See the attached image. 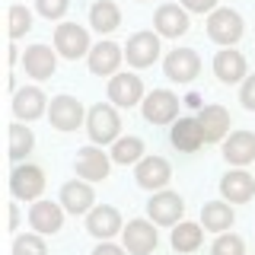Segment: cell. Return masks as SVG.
Listing matches in <instances>:
<instances>
[{"instance_id": "cell-33", "label": "cell", "mask_w": 255, "mask_h": 255, "mask_svg": "<svg viewBox=\"0 0 255 255\" xmlns=\"http://www.w3.org/2000/svg\"><path fill=\"white\" fill-rule=\"evenodd\" d=\"M211 255H246V243L236 233H217L211 246Z\"/></svg>"}, {"instance_id": "cell-29", "label": "cell", "mask_w": 255, "mask_h": 255, "mask_svg": "<svg viewBox=\"0 0 255 255\" xmlns=\"http://www.w3.org/2000/svg\"><path fill=\"white\" fill-rule=\"evenodd\" d=\"M143 159V140L134 137V134H128V137H118L115 143H112V163L118 166H137Z\"/></svg>"}, {"instance_id": "cell-10", "label": "cell", "mask_w": 255, "mask_h": 255, "mask_svg": "<svg viewBox=\"0 0 255 255\" xmlns=\"http://www.w3.org/2000/svg\"><path fill=\"white\" fill-rule=\"evenodd\" d=\"M128 255H150L159 246V233L153 230V220H128L122 230Z\"/></svg>"}, {"instance_id": "cell-35", "label": "cell", "mask_w": 255, "mask_h": 255, "mask_svg": "<svg viewBox=\"0 0 255 255\" xmlns=\"http://www.w3.org/2000/svg\"><path fill=\"white\" fill-rule=\"evenodd\" d=\"M239 102L249 112H255V74L243 80V86H239Z\"/></svg>"}, {"instance_id": "cell-39", "label": "cell", "mask_w": 255, "mask_h": 255, "mask_svg": "<svg viewBox=\"0 0 255 255\" xmlns=\"http://www.w3.org/2000/svg\"><path fill=\"white\" fill-rule=\"evenodd\" d=\"M19 61V51H16V45H10V64Z\"/></svg>"}, {"instance_id": "cell-13", "label": "cell", "mask_w": 255, "mask_h": 255, "mask_svg": "<svg viewBox=\"0 0 255 255\" xmlns=\"http://www.w3.org/2000/svg\"><path fill=\"white\" fill-rule=\"evenodd\" d=\"M159 51H163V48H159L156 32H134L125 45V58H128L131 67H150V64H156Z\"/></svg>"}, {"instance_id": "cell-22", "label": "cell", "mask_w": 255, "mask_h": 255, "mask_svg": "<svg viewBox=\"0 0 255 255\" xmlns=\"http://www.w3.org/2000/svg\"><path fill=\"white\" fill-rule=\"evenodd\" d=\"M214 77L220 83H243L246 77V58L243 51H233V48H223V51L214 54Z\"/></svg>"}, {"instance_id": "cell-38", "label": "cell", "mask_w": 255, "mask_h": 255, "mask_svg": "<svg viewBox=\"0 0 255 255\" xmlns=\"http://www.w3.org/2000/svg\"><path fill=\"white\" fill-rule=\"evenodd\" d=\"M10 230H19V207L10 204Z\"/></svg>"}, {"instance_id": "cell-36", "label": "cell", "mask_w": 255, "mask_h": 255, "mask_svg": "<svg viewBox=\"0 0 255 255\" xmlns=\"http://www.w3.org/2000/svg\"><path fill=\"white\" fill-rule=\"evenodd\" d=\"M188 13H214L217 10V0H182Z\"/></svg>"}, {"instance_id": "cell-37", "label": "cell", "mask_w": 255, "mask_h": 255, "mask_svg": "<svg viewBox=\"0 0 255 255\" xmlns=\"http://www.w3.org/2000/svg\"><path fill=\"white\" fill-rule=\"evenodd\" d=\"M93 255H128V249H125V246H115V243H109V239H106V243H99V246L93 249Z\"/></svg>"}, {"instance_id": "cell-26", "label": "cell", "mask_w": 255, "mask_h": 255, "mask_svg": "<svg viewBox=\"0 0 255 255\" xmlns=\"http://www.w3.org/2000/svg\"><path fill=\"white\" fill-rule=\"evenodd\" d=\"M233 220H236V214L230 207V201H207L201 207V227L211 230V233H227L233 227Z\"/></svg>"}, {"instance_id": "cell-16", "label": "cell", "mask_w": 255, "mask_h": 255, "mask_svg": "<svg viewBox=\"0 0 255 255\" xmlns=\"http://www.w3.org/2000/svg\"><path fill=\"white\" fill-rule=\"evenodd\" d=\"M86 61H90V70L96 77H115L122 61H125V48L115 42H99V45H93Z\"/></svg>"}, {"instance_id": "cell-30", "label": "cell", "mask_w": 255, "mask_h": 255, "mask_svg": "<svg viewBox=\"0 0 255 255\" xmlns=\"http://www.w3.org/2000/svg\"><path fill=\"white\" fill-rule=\"evenodd\" d=\"M32 147H35V134H32V128H26L22 122L10 125V159H26L32 153Z\"/></svg>"}, {"instance_id": "cell-23", "label": "cell", "mask_w": 255, "mask_h": 255, "mask_svg": "<svg viewBox=\"0 0 255 255\" xmlns=\"http://www.w3.org/2000/svg\"><path fill=\"white\" fill-rule=\"evenodd\" d=\"M22 67H26L29 77L35 80H48L54 77V67H58V54L48 45H29L26 54H22Z\"/></svg>"}, {"instance_id": "cell-25", "label": "cell", "mask_w": 255, "mask_h": 255, "mask_svg": "<svg viewBox=\"0 0 255 255\" xmlns=\"http://www.w3.org/2000/svg\"><path fill=\"white\" fill-rule=\"evenodd\" d=\"M169 140H172L175 150H182V153H195V150L204 143V134H201L198 118H179V122H172Z\"/></svg>"}, {"instance_id": "cell-7", "label": "cell", "mask_w": 255, "mask_h": 255, "mask_svg": "<svg viewBox=\"0 0 255 255\" xmlns=\"http://www.w3.org/2000/svg\"><path fill=\"white\" fill-rule=\"evenodd\" d=\"M163 74L169 77L172 83H191V80L201 74V58H198L195 48H175V51L166 54Z\"/></svg>"}, {"instance_id": "cell-15", "label": "cell", "mask_w": 255, "mask_h": 255, "mask_svg": "<svg viewBox=\"0 0 255 255\" xmlns=\"http://www.w3.org/2000/svg\"><path fill=\"white\" fill-rule=\"evenodd\" d=\"M29 223H32L35 233L54 236L64 227V204L61 201L58 204H54V201H42V198H38V201L29 207Z\"/></svg>"}, {"instance_id": "cell-11", "label": "cell", "mask_w": 255, "mask_h": 255, "mask_svg": "<svg viewBox=\"0 0 255 255\" xmlns=\"http://www.w3.org/2000/svg\"><path fill=\"white\" fill-rule=\"evenodd\" d=\"M134 179L147 191H163L172 179V166H169V159H163V156H143L140 163L134 166Z\"/></svg>"}, {"instance_id": "cell-17", "label": "cell", "mask_w": 255, "mask_h": 255, "mask_svg": "<svg viewBox=\"0 0 255 255\" xmlns=\"http://www.w3.org/2000/svg\"><path fill=\"white\" fill-rule=\"evenodd\" d=\"M153 29L159 38H179L188 32V10L179 3H163L153 16Z\"/></svg>"}, {"instance_id": "cell-6", "label": "cell", "mask_w": 255, "mask_h": 255, "mask_svg": "<svg viewBox=\"0 0 255 255\" xmlns=\"http://www.w3.org/2000/svg\"><path fill=\"white\" fill-rule=\"evenodd\" d=\"M147 214L150 220L159 223V227H175L182 223V214H185V201H182L179 191H153V198L147 201Z\"/></svg>"}, {"instance_id": "cell-32", "label": "cell", "mask_w": 255, "mask_h": 255, "mask_svg": "<svg viewBox=\"0 0 255 255\" xmlns=\"http://www.w3.org/2000/svg\"><path fill=\"white\" fill-rule=\"evenodd\" d=\"M13 255H48V246L42 233H26L13 239Z\"/></svg>"}, {"instance_id": "cell-4", "label": "cell", "mask_w": 255, "mask_h": 255, "mask_svg": "<svg viewBox=\"0 0 255 255\" xmlns=\"http://www.w3.org/2000/svg\"><path fill=\"white\" fill-rule=\"evenodd\" d=\"M140 112H143V122L150 125H172L179 122V96L169 90H153L143 96Z\"/></svg>"}, {"instance_id": "cell-28", "label": "cell", "mask_w": 255, "mask_h": 255, "mask_svg": "<svg viewBox=\"0 0 255 255\" xmlns=\"http://www.w3.org/2000/svg\"><path fill=\"white\" fill-rule=\"evenodd\" d=\"M169 243H172V249H175V252H182V255L198 252V249H201V243H204V227H201V223H188V220H182V223H175Z\"/></svg>"}, {"instance_id": "cell-2", "label": "cell", "mask_w": 255, "mask_h": 255, "mask_svg": "<svg viewBox=\"0 0 255 255\" xmlns=\"http://www.w3.org/2000/svg\"><path fill=\"white\" fill-rule=\"evenodd\" d=\"M243 16L236 10H230V6H217L211 16H207V35H211V42H217L223 48H233L239 38H243Z\"/></svg>"}, {"instance_id": "cell-5", "label": "cell", "mask_w": 255, "mask_h": 255, "mask_svg": "<svg viewBox=\"0 0 255 255\" xmlns=\"http://www.w3.org/2000/svg\"><path fill=\"white\" fill-rule=\"evenodd\" d=\"M54 51L67 61H77V58H83V54H90L93 51L90 32L83 26H77V22H61V26L54 29Z\"/></svg>"}, {"instance_id": "cell-21", "label": "cell", "mask_w": 255, "mask_h": 255, "mask_svg": "<svg viewBox=\"0 0 255 255\" xmlns=\"http://www.w3.org/2000/svg\"><path fill=\"white\" fill-rule=\"evenodd\" d=\"M198 125H201L204 143L227 140V131H230V112L223 109V106H204L201 112H198Z\"/></svg>"}, {"instance_id": "cell-34", "label": "cell", "mask_w": 255, "mask_h": 255, "mask_svg": "<svg viewBox=\"0 0 255 255\" xmlns=\"http://www.w3.org/2000/svg\"><path fill=\"white\" fill-rule=\"evenodd\" d=\"M70 0H35V10L45 16V19H61L67 13Z\"/></svg>"}, {"instance_id": "cell-3", "label": "cell", "mask_w": 255, "mask_h": 255, "mask_svg": "<svg viewBox=\"0 0 255 255\" xmlns=\"http://www.w3.org/2000/svg\"><path fill=\"white\" fill-rule=\"evenodd\" d=\"M10 191L16 201H38L45 191V169L35 163H19L10 172Z\"/></svg>"}, {"instance_id": "cell-14", "label": "cell", "mask_w": 255, "mask_h": 255, "mask_svg": "<svg viewBox=\"0 0 255 255\" xmlns=\"http://www.w3.org/2000/svg\"><path fill=\"white\" fill-rule=\"evenodd\" d=\"M125 223H122V214H118V207L112 204H96L90 214H86V233H93L96 239H112L115 233H122Z\"/></svg>"}, {"instance_id": "cell-27", "label": "cell", "mask_w": 255, "mask_h": 255, "mask_svg": "<svg viewBox=\"0 0 255 255\" xmlns=\"http://www.w3.org/2000/svg\"><path fill=\"white\" fill-rule=\"evenodd\" d=\"M90 26L99 32V35H109L122 26V10H118L112 0H96L90 6Z\"/></svg>"}, {"instance_id": "cell-24", "label": "cell", "mask_w": 255, "mask_h": 255, "mask_svg": "<svg viewBox=\"0 0 255 255\" xmlns=\"http://www.w3.org/2000/svg\"><path fill=\"white\" fill-rule=\"evenodd\" d=\"M223 156L233 166H249L255 163V134L252 131H233L223 140Z\"/></svg>"}, {"instance_id": "cell-18", "label": "cell", "mask_w": 255, "mask_h": 255, "mask_svg": "<svg viewBox=\"0 0 255 255\" xmlns=\"http://www.w3.org/2000/svg\"><path fill=\"white\" fill-rule=\"evenodd\" d=\"M48 112V96L38 86H22L13 93V115L19 122H35Z\"/></svg>"}, {"instance_id": "cell-8", "label": "cell", "mask_w": 255, "mask_h": 255, "mask_svg": "<svg viewBox=\"0 0 255 255\" xmlns=\"http://www.w3.org/2000/svg\"><path fill=\"white\" fill-rule=\"evenodd\" d=\"M74 169L83 182H102L109 179V169H112V153H102V147H90L77 150V159H74Z\"/></svg>"}, {"instance_id": "cell-9", "label": "cell", "mask_w": 255, "mask_h": 255, "mask_svg": "<svg viewBox=\"0 0 255 255\" xmlns=\"http://www.w3.org/2000/svg\"><path fill=\"white\" fill-rule=\"evenodd\" d=\"M48 118H51V128H58V131H77L83 125V102L61 93L48 102Z\"/></svg>"}, {"instance_id": "cell-1", "label": "cell", "mask_w": 255, "mask_h": 255, "mask_svg": "<svg viewBox=\"0 0 255 255\" xmlns=\"http://www.w3.org/2000/svg\"><path fill=\"white\" fill-rule=\"evenodd\" d=\"M86 134L96 147H106V143H115L122 137V118H118L115 106H109V102L93 106L86 115Z\"/></svg>"}, {"instance_id": "cell-31", "label": "cell", "mask_w": 255, "mask_h": 255, "mask_svg": "<svg viewBox=\"0 0 255 255\" xmlns=\"http://www.w3.org/2000/svg\"><path fill=\"white\" fill-rule=\"evenodd\" d=\"M6 22H10V38H19L32 29V13L22 3H13L10 13H6Z\"/></svg>"}, {"instance_id": "cell-20", "label": "cell", "mask_w": 255, "mask_h": 255, "mask_svg": "<svg viewBox=\"0 0 255 255\" xmlns=\"http://www.w3.org/2000/svg\"><path fill=\"white\" fill-rule=\"evenodd\" d=\"M61 204L67 214H90L93 204H96V195H93V182H83V179H74L61 188Z\"/></svg>"}, {"instance_id": "cell-19", "label": "cell", "mask_w": 255, "mask_h": 255, "mask_svg": "<svg viewBox=\"0 0 255 255\" xmlns=\"http://www.w3.org/2000/svg\"><path fill=\"white\" fill-rule=\"evenodd\" d=\"M220 195H223V201H230V204H246V201L255 198V179L243 169H233L220 179Z\"/></svg>"}, {"instance_id": "cell-12", "label": "cell", "mask_w": 255, "mask_h": 255, "mask_svg": "<svg viewBox=\"0 0 255 255\" xmlns=\"http://www.w3.org/2000/svg\"><path fill=\"white\" fill-rule=\"evenodd\" d=\"M109 102L118 109H131L137 106V102H143V83L137 74H115L109 77Z\"/></svg>"}]
</instances>
